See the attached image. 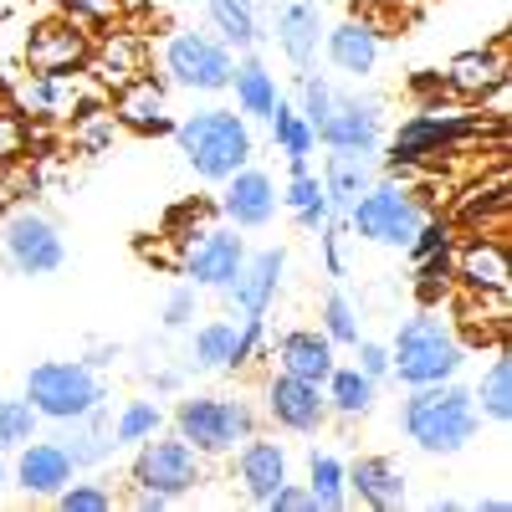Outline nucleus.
Returning a JSON list of instances; mask_svg holds the SVG:
<instances>
[{
  "label": "nucleus",
  "mask_w": 512,
  "mask_h": 512,
  "mask_svg": "<svg viewBox=\"0 0 512 512\" xmlns=\"http://www.w3.org/2000/svg\"><path fill=\"white\" fill-rule=\"evenodd\" d=\"M11 477L26 497H57L72 477H77V461L67 456L62 441H26L16 446V466H11Z\"/></svg>",
  "instance_id": "nucleus-21"
},
{
  "label": "nucleus",
  "mask_w": 512,
  "mask_h": 512,
  "mask_svg": "<svg viewBox=\"0 0 512 512\" xmlns=\"http://www.w3.org/2000/svg\"><path fill=\"white\" fill-rule=\"evenodd\" d=\"M62 512H108L113 507V492L103 482H67L57 497H52Z\"/></svg>",
  "instance_id": "nucleus-44"
},
{
  "label": "nucleus",
  "mask_w": 512,
  "mask_h": 512,
  "mask_svg": "<svg viewBox=\"0 0 512 512\" xmlns=\"http://www.w3.org/2000/svg\"><path fill=\"white\" fill-rule=\"evenodd\" d=\"M379 52H384V41L369 21H338L323 31V57L333 62V72H344L354 82L379 67Z\"/></svg>",
  "instance_id": "nucleus-22"
},
{
  "label": "nucleus",
  "mask_w": 512,
  "mask_h": 512,
  "mask_svg": "<svg viewBox=\"0 0 512 512\" xmlns=\"http://www.w3.org/2000/svg\"><path fill=\"white\" fill-rule=\"evenodd\" d=\"M323 395H328V410L338 420H364L379 400V384L359 364H333V374L323 379Z\"/></svg>",
  "instance_id": "nucleus-30"
},
{
  "label": "nucleus",
  "mask_w": 512,
  "mask_h": 512,
  "mask_svg": "<svg viewBox=\"0 0 512 512\" xmlns=\"http://www.w3.org/2000/svg\"><path fill=\"white\" fill-rule=\"evenodd\" d=\"M0 262H6L16 277H52L67 267V236L52 216L41 210H11L0 221Z\"/></svg>",
  "instance_id": "nucleus-8"
},
{
  "label": "nucleus",
  "mask_w": 512,
  "mask_h": 512,
  "mask_svg": "<svg viewBox=\"0 0 512 512\" xmlns=\"http://www.w3.org/2000/svg\"><path fill=\"white\" fill-rule=\"evenodd\" d=\"M425 221H431V210L420 205V195H415L400 175L374 180V185L344 210V226H349L359 241L390 246V251H405Z\"/></svg>",
  "instance_id": "nucleus-4"
},
{
  "label": "nucleus",
  "mask_w": 512,
  "mask_h": 512,
  "mask_svg": "<svg viewBox=\"0 0 512 512\" xmlns=\"http://www.w3.org/2000/svg\"><path fill=\"white\" fill-rule=\"evenodd\" d=\"M338 354H333V338L323 328H287L277 338V369L282 374H297V379H313L323 384L333 374Z\"/></svg>",
  "instance_id": "nucleus-24"
},
{
  "label": "nucleus",
  "mask_w": 512,
  "mask_h": 512,
  "mask_svg": "<svg viewBox=\"0 0 512 512\" xmlns=\"http://www.w3.org/2000/svg\"><path fill=\"white\" fill-rule=\"evenodd\" d=\"M205 21H210V31H216L231 52H256L262 47V6L256 0H205Z\"/></svg>",
  "instance_id": "nucleus-27"
},
{
  "label": "nucleus",
  "mask_w": 512,
  "mask_h": 512,
  "mask_svg": "<svg viewBox=\"0 0 512 512\" xmlns=\"http://www.w3.org/2000/svg\"><path fill=\"white\" fill-rule=\"evenodd\" d=\"M164 425H169V415H164L159 400H123V410L113 415V441H118V451L123 446H139V441L159 436Z\"/></svg>",
  "instance_id": "nucleus-38"
},
{
  "label": "nucleus",
  "mask_w": 512,
  "mask_h": 512,
  "mask_svg": "<svg viewBox=\"0 0 512 512\" xmlns=\"http://www.w3.org/2000/svg\"><path fill=\"white\" fill-rule=\"evenodd\" d=\"M461 364H466L461 333L451 328V318H436V313L405 318L400 333H395V344H390V379H400L405 390L456 379Z\"/></svg>",
  "instance_id": "nucleus-3"
},
{
  "label": "nucleus",
  "mask_w": 512,
  "mask_h": 512,
  "mask_svg": "<svg viewBox=\"0 0 512 512\" xmlns=\"http://www.w3.org/2000/svg\"><path fill=\"white\" fill-rule=\"evenodd\" d=\"M26 400L41 420H77L108 400V384L88 359H41L26 374Z\"/></svg>",
  "instance_id": "nucleus-7"
},
{
  "label": "nucleus",
  "mask_w": 512,
  "mask_h": 512,
  "mask_svg": "<svg viewBox=\"0 0 512 512\" xmlns=\"http://www.w3.org/2000/svg\"><path fill=\"white\" fill-rule=\"evenodd\" d=\"M21 149H26V118L0 113V164H11Z\"/></svg>",
  "instance_id": "nucleus-49"
},
{
  "label": "nucleus",
  "mask_w": 512,
  "mask_h": 512,
  "mask_svg": "<svg viewBox=\"0 0 512 512\" xmlns=\"http://www.w3.org/2000/svg\"><path fill=\"white\" fill-rule=\"evenodd\" d=\"M451 277H461V287L477 297H507V287H512L507 246L497 236H472L466 246L451 251Z\"/></svg>",
  "instance_id": "nucleus-19"
},
{
  "label": "nucleus",
  "mask_w": 512,
  "mask_h": 512,
  "mask_svg": "<svg viewBox=\"0 0 512 512\" xmlns=\"http://www.w3.org/2000/svg\"><path fill=\"white\" fill-rule=\"evenodd\" d=\"M226 93H236V113H241V118H256V123H267L272 108L282 103L277 72H272L262 57H256V52L236 57V67H231V88H226Z\"/></svg>",
  "instance_id": "nucleus-25"
},
{
  "label": "nucleus",
  "mask_w": 512,
  "mask_h": 512,
  "mask_svg": "<svg viewBox=\"0 0 512 512\" xmlns=\"http://www.w3.org/2000/svg\"><path fill=\"white\" fill-rule=\"evenodd\" d=\"M195 313H200V287H195V282H180V287H169L164 308H159V323H164L169 333H180V328L195 323Z\"/></svg>",
  "instance_id": "nucleus-43"
},
{
  "label": "nucleus",
  "mask_w": 512,
  "mask_h": 512,
  "mask_svg": "<svg viewBox=\"0 0 512 512\" xmlns=\"http://www.w3.org/2000/svg\"><path fill=\"white\" fill-rule=\"evenodd\" d=\"M36 425H41L36 405H31L26 395H6V400H0V451L26 446V441L36 436Z\"/></svg>",
  "instance_id": "nucleus-39"
},
{
  "label": "nucleus",
  "mask_w": 512,
  "mask_h": 512,
  "mask_svg": "<svg viewBox=\"0 0 512 512\" xmlns=\"http://www.w3.org/2000/svg\"><path fill=\"white\" fill-rule=\"evenodd\" d=\"M88 67L98 72V82H108V88L118 93L123 82H134V77L149 72V47H144V36H134V31H108L93 47Z\"/></svg>",
  "instance_id": "nucleus-26"
},
{
  "label": "nucleus",
  "mask_w": 512,
  "mask_h": 512,
  "mask_svg": "<svg viewBox=\"0 0 512 512\" xmlns=\"http://www.w3.org/2000/svg\"><path fill=\"white\" fill-rule=\"evenodd\" d=\"M175 149L185 154V164L195 169V180H210L221 185L231 180L241 164H251L256 154V139H251V118H241L236 108H200V113H185L175 128Z\"/></svg>",
  "instance_id": "nucleus-2"
},
{
  "label": "nucleus",
  "mask_w": 512,
  "mask_h": 512,
  "mask_svg": "<svg viewBox=\"0 0 512 512\" xmlns=\"http://www.w3.org/2000/svg\"><path fill=\"white\" fill-rule=\"evenodd\" d=\"M231 456H236V487H241V497H246L251 507H267L272 492L292 477V456H287V446L272 441V436H262V431H256L251 441H241Z\"/></svg>",
  "instance_id": "nucleus-17"
},
{
  "label": "nucleus",
  "mask_w": 512,
  "mask_h": 512,
  "mask_svg": "<svg viewBox=\"0 0 512 512\" xmlns=\"http://www.w3.org/2000/svg\"><path fill=\"white\" fill-rule=\"evenodd\" d=\"M472 400L482 410V420L492 425H512V354L497 349L492 364L482 369V379L472 384Z\"/></svg>",
  "instance_id": "nucleus-34"
},
{
  "label": "nucleus",
  "mask_w": 512,
  "mask_h": 512,
  "mask_svg": "<svg viewBox=\"0 0 512 512\" xmlns=\"http://www.w3.org/2000/svg\"><path fill=\"white\" fill-rule=\"evenodd\" d=\"M272 512H318V502H313V492H308V482H282L277 492H272V502H267Z\"/></svg>",
  "instance_id": "nucleus-47"
},
{
  "label": "nucleus",
  "mask_w": 512,
  "mask_h": 512,
  "mask_svg": "<svg viewBox=\"0 0 512 512\" xmlns=\"http://www.w3.org/2000/svg\"><path fill=\"white\" fill-rule=\"evenodd\" d=\"M477 128H482V123L466 118V113L420 108L410 123H400V134L390 139V154H384V164H390V175H400V169H410V164H425V159L451 154L461 139H472Z\"/></svg>",
  "instance_id": "nucleus-10"
},
{
  "label": "nucleus",
  "mask_w": 512,
  "mask_h": 512,
  "mask_svg": "<svg viewBox=\"0 0 512 512\" xmlns=\"http://www.w3.org/2000/svg\"><path fill=\"white\" fill-rule=\"evenodd\" d=\"M318 180H323V195H328V205H333V216H344V210H349L379 175H374V164L359 159V154H328Z\"/></svg>",
  "instance_id": "nucleus-31"
},
{
  "label": "nucleus",
  "mask_w": 512,
  "mask_h": 512,
  "mask_svg": "<svg viewBox=\"0 0 512 512\" xmlns=\"http://www.w3.org/2000/svg\"><path fill=\"white\" fill-rule=\"evenodd\" d=\"M318 144L328 154H359L374 159L384 149V108L379 98H359V93H338L328 118L318 123Z\"/></svg>",
  "instance_id": "nucleus-12"
},
{
  "label": "nucleus",
  "mask_w": 512,
  "mask_h": 512,
  "mask_svg": "<svg viewBox=\"0 0 512 512\" xmlns=\"http://www.w3.org/2000/svg\"><path fill=\"white\" fill-rule=\"evenodd\" d=\"M128 502H134L139 512H164V507H175V497H164V492H149V487H134V497H128Z\"/></svg>",
  "instance_id": "nucleus-50"
},
{
  "label": "nucleus",
  "mask_w": 512,
  "mask_h": 512,
  "mask_svg": "<svg viewBox=\"0 0 512 512\" xmlns=\"http://www.w3.org/2000/svg\"><path fill=\"white\" fill-rule=\"evenodd\" d=\"M93 62V36L82 21L72 16H52V21H36L26 36V67L36 77H82Z\"/></svg>",
  "instance_id": "nucleus-11"
},
{
  "label": "nucleus",
  "mask_w": 512,
  "mask_h": 512,
  "mask_svg": "<svg viewBox=\"0 0 512 512\" xmlns=\"http://www.w3.org/2000/svg\"><path fill=\"white\" fill-rule=\"evenodd\" d=\"M231 67H236V52L216 31L185 26L175 36H164V47H159V72H164L169 88H180V93H205V98L226 93Z\"/></svg>",
  "instance_id": "nucleus-6"
},
{
  "label": "nucleus",
  "mask_w": 512,
  "mask_h": 512,
  "mask_svg": "<svg viewBox=\"0 0 512 512\" xmlns=\"http://www.w3.org/2000/svg\"><path fill=\"white\" fill-rule=\"evenodd\" d=\"M6 477H11V466H6V451H0V487H6Z\"/></svg>",
  "instance_id": "nucleus-52"
},
{
  "label": "nucleus",
  "mask_w": 512,
  "mask_h": 512,
  "mask_svg": "<svg viewBox=\"0 0 512 512\" xmlns=\"http://www.w3.org/2000/svg\"><path fill=\"white\" fill-rule=\"evenodd\" d=\"M359 369L374 379V384H384L390 379V344H374V338H359Z\"/></svg>",
  "instance_id": "nucleus-48"
},
{
  "label": "nucleus",
  "mask_w": 512,
  "mask_h": 512,
  "mask_svg": "<svg viewBox=\"0 0 512 512\" xmlns=\"http://www.w3.org/2000/svg\"><path fill=\"white\" fill-rule=\"evenodd\" d=\"M231 354H236V318H210L190 333V369L231 374Z\"/></svg>",
  "instance_id": "nucleus-33"
},
{
  "label": "nucleus",
  "mask_w": 512,
  "mask_h": 512,
  "mask_svg": "<svg viewBox=\"0 0 512 512\" xmlns=\"http://www.w3.org/2000/svg\"><path fill=\"white\" fill-rule=\"evenodd\" d=\"M267 415H272L277 431H292V436H318L323 425L333 420L323 384L297 379V374H282V369L267 379Z\"/></svg>",
  "instance_id": "nucleus-14"
},
{
  "label": "nucleus",
  "mask_w": 512,
  "mask_h": 512,
  "mask_svg": "<svg viewBox=\"0 0 512 512\" xmlns=\"http://www.w3.org/2000/svg\"><path fill=\"white\" fill-rule=\"evenodd\" d=\"M446 82L456 93H466V98H487V93H502V82H507V62H502V52H461L456 62H451V72H446Z\"/></svg>",
  "instance_id": "nucleus-32"
},
{
  "label": "nucleus",
  "mask_w": 512,
  "mask_h": 512,
  "mask_svg": "<svg viewBox=\"0 0 512 512\" xmlns=\"http://www.w3.org/2000/svg\"><path fill=\"white\" fill-rule=\"evenodd\" d=\"M308 492L323 512H344L349 507V461L333 451H313L308 456Z\"/></svg>",
  "instance_id": "nucleus-35"
},
{
  "label": "nucleus",
  "mask_w": 512,
  "mask_h": 512,
  "mask_svg": "<svg viewBox=\"0 0 512 512\" xmlns=\"http://www.w3.org/2000/svg\"><path fill=\"white\" fill-rule=\"evenodd\" d=\"M318 328L333 338V349H354V344H359V308L333 287V292L323 297V318H318Z\"/></svg>",
  "instance_id": "nucleus-40"
},
{
  "label": "nucleus",
  "mask_w": 512,
  "mask_h": 512,
  "mask_svg": "<svg viewBox=\"0 0 512 512\" xmlns=\"http://www.w3.org/2000/svg\"><path fill=\"white\" fill-rule=\"evenodd\" d=\"M344 236H349L344 216H333V221L318 231V246H323V272H328V277H344V272H349V262H344Z\"/></svg>",
  "instance_id": "nucleus-45"
},
{
  "label": "nucleus",
  "mask_w": 512,
  "mask_h": 512,
  "mask_svg": "<svg viewBox=\"0 0 512 512\" xmlns=\"http://www.w3.org/2000/svg\"><path fill=\"white\" fill-rule=\"evenodd\" d=\"M277 210H282V190H277V180L267 175V169L241 164L231 180H221V216H226V226L262 231V226L277 221Z\"/></svg>",
  "instance_id": "nucleus-15"
},
{
  "label": "nucleus",
  "mask_w": 512,
  "mask_h": 512,
  "mask_svg": "<svg viewBox=\"0 0 512 512\" xmlns=\"http://www.w3.org/2000/svg\"><path fill=\"white\" fill-rule=\"evenodd\" d=\"M246 262V241L236 236V226H205L195 236H185V256H180V272L185 282H195L200 292H226L236 282Z\"/></svg>",
  "instance_id": "nucleus-13"
},
{
  "label": "nucleus",
  "mask_w": 512,
  "mask_h": 512,
  "mask_svg": "<svg viewBox=\"0 0 512 512\" xmlns=\"http://www.w3.org/2000/svg\"><path fill=\"white\" fill-rule=\"evenodd\" d=\"M57 441L67 446V456H72L77 466H103V461L118 451L108 405H98V410H88V415H77V420H62V436H57Z\"/></svg>",
  "instance_id": "nucleus-28"
},
{
  "label": "nucleus",
  "mask_w": 512,
  "mask_h": 512,
  "mask_svg": "<svg viewBox=\"0 0 512 512\" xmlns=\"http://www.w3.org/2000/svg\"><path fill=\"white\" fill-rule=\"evenodd\" d=\"M282 272H287V246H262L246 251V262L236 272V282L226 287V303L236 318H267L277 292H282Z\"/></svg>",
  "instance_id": "nucleus-16"
},
{
  "label": "nucleus",
  "mask_w": 512,
  "mask_h": 512,
  "mask_svg": "<svg viewBox=\"0 0 512 512\" xmlns=\"http://www.w3.org/2000/svg\"><path fill=\"white\" fill-rule=\"evenodd\" d=\"M113 118L128 134H169V128H175V118H169V82L154 77V72L123 82L118 98H113Z\"/></svg>",
  "instance_id": "nucleus-20"
},
{
  "label": "nucleus",
  "mask_w": 512,
  "mask_h": 512,
  "mask_svg": "<svg viewBox=\"0 0 512 512\" xmlns=\"http://www.w3.org/2000/svg\"><path fill=\"white\" fill-rule=\"evenodd\" d=\"M113 139H118V118H113V113H103L98 103L77 113V128H72V144H77L82 154H103V149H108Z\"/></svg>",
  "instance_id": "nucleus-42"
},
{
  "label": "nucleus",
  "mask_w": 512,
  "mask_h": 512,
  "mask_svg": "<svg viewBox=\"0 0 512 512\" xmlns=\"http://www.w3.org/2000/svg\"><path fill=\"white\" fill-rule=\"evenodd\" d=\"M123 11V0H67V16L82 26H108Z\"/></svg>",
  "instance_id": "nucleus-46"
},
{
  "label": "nucleus",
  "mask_w": 512,
  "mask_h": 512,
  "mask_svg": "<svg viewBox=\"0 0 512 512\" xmlns=\"http://www.w3.org/2000/svg\"><path fill=\"white\" fill-rule=\"evenodd\" d=\"M267 128H272V144H277V154H282L287 164H308V159H313V149H318V134H313V123H308L303 113H297L287 98L272 108Z\"/></svg>",
  "instance_id": "nucleus-36"
},
{
  "label": "nucleus",
  "mask_w": 512,
  "mask_h": 512,
  "mask_svg": "<svg viewBox=\"0 0 512 512\" xmlns=\"http://www.w3.org/2000/svg\"><path fill=\"white\" fill-rule=\"evenodd\" d=\"M400 425L425 456H461L482 431V410L466 384L441 379V384H420V390L405 395Z\"/></svg>",
  "instance_id": "nucleus-1"
},
{
  "label": "nucleus",
  "mask_w": 512,
  "mask_h": 512,
  "mask_svg": "<svg viewBox=\"0 0 512 512\" xmlns=\"http://www.w3.org/2000/svg\"><path fill=\"white\" fill-rule=\"evenodd\" d=\"M349 497H359L374 512H395L410 502V487L390 456H359V461H349Z\"/></svg>",
  "instance_id": "nucleus-23"
},
{
  "label": "nucleus",
  "mask_w": 512,
  "mask_h": 512,
  "mask_svg": "<svg viewBox=\"0 0 512 512\" xmlns=\"http://www.w3.org/2000/svg\"><path fill=\"white\" fill-rule=\"evenodd\" d=\"M169 425L210 461V456H231L241 441H251L262 420L241 395H185L169 410Z\"/></svg>",
  "instance_id": "nucleus-5"
},
{
  "label": "nucleus",
  "mask_w": 512,
  "mask_h": 512,
  "mask_svg": "<svg viewBox=\"0 0 512 512\" xmlns=\"http://www.w3.org/2000/svg\"><path fill=\"white\" fill-rule=\"evenodd\" d=\"M128 477H134V487H149V492H164V497H190L200 482H205V456L175 436V431H159L149 441L134 446V466H128Z\"/></svg>",
  "instance_id": "nucleus-9"
},
{
  "label": "nucleus",
  "mask_w": 512,
  "mask_h": 512,
  "mask_svg": "<svg viewBox=\"0 0 512 512\" xmlns=\"http://www.w3.org/2000/svg\"><path fill=\"white\" fill-rule=\"evenodd\" d=\"M113 359H118V349H108V344H103V349H93V359H88V364H93V369H103V364H113Z\"/></svg>",
  "instance_id": "nucleus-51"
},
{
  "label": "nucleus",
  "mask_w": 512,
  "mask_h": 512,
  "mask_svg": "<svg viewBox=\"0 0 512 512\" xmlns=\"http://www.w3.org/2000/svg\"><path fill=\"white\" fill-rule=\"evenodd\" d=\"M77 77H36L21 88V108L36 118H67V108H77Z\"/></svg>",
  "instance_id": "nucleus-37"
},
{
  "label": "nucleus",
  "mask_w": 512,
  "mask_h": 512,
  "mask_svg": "<svg viewBox=\"0 0 512 512\" xmlns=\"http://www.w3.org/2000/svg\"><path fill=\"white\" fill-rule=\"evenodd\" d=\"M282 210L297 221V231H308V236H318V231L333 221V205H328V195H323V180L313 175L308 164H292V175H287V185H282Z\"/></svg>",
  "instance_id": "nucleus-29"
},
{
  "label": "nucleus",
  "mask_w": 512,
  "mask_h": 512,
  "mask_svg": "<svg viewBox=\"0 0 512 512\" xmlns=\"http://www.w3.org/2000/svg\"><path fill=\"white\" fill-rule=\"evenodd\" d=\"M323 11L313 0H282L277 16H272V36H277V52L287 57L292 72H313L318 52H323Z\"/></svg>",
  "instance_id": "nucleus-18"
},
{
  "label": "nucleus",
  "mask_w": 512,
  "mask_h": 512,
  "mask_svg": "<svg viewBox=\"0 0 512 512\" xmlns=\"http://www.w3.org/2000/svg\"><path fill=\"white\" fill-rule=\"evenodd\" d=\"M333 98H338V88H333L323 72H297V103H292V108L313 123V134H318V123L328 118Z\"/></svg>",
  "instance_id": "nucleus-41"
}]
</instances>
